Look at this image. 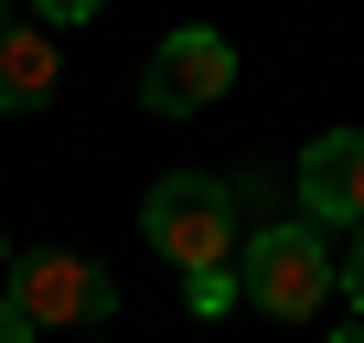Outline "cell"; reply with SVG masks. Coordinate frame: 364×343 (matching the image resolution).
Instances as JSON below:
<instances>
[{
	"label": "cell",
	"instance_id": "6da1fadb",
	"mask_svg": "<svg viewBox=\"0 0 364 343\" xmlns=\"http://www.w3.org/2000/svg\"><path fill=\"white\" fill-rule=\"evenodd\" d=\"M139 236H150L182 279L236 268V194L215 183V172H171V183H150V204H139Z\"/></svg>",
	"mask_w": 364,
	"mask_h": 343
},
{
	"label": "cell",
	"instance_id": "7a4b0ae2",
	"mask_svg": "<svg viewBox=\"0 0 364 343\" xmlns=\"http://www.w3.org/2000/svg\"><path fill=\"white\" fill-rule=\"evenodd\" d=\"M236 290L268 311V322H311L343 279H332V247H321V226H257L247 247H236Z\"/></svg>",
	"mask_w": 364,
	"mask_h": 343
},
{
	"label": "cell",
	"instance_id": "3957f363",
	"mask_svg": "<svg viewBox=\"0 0 364 343\" xmlns=\"http://www.w3.org/2000/svg\"><path fill=\"white\" fill-rule=\"evenodd\" d=\"M11 311L33 322V332H97L107 311H118V290H107V268L97 258H75V247H43V258H11Z\"/></svg>",
	"mask_w": 364,
	"mask_h": 343
},
{
	"label": "cell",
	"instance_id": "277c9868",
	"mask_svg": "<svg viewBox=\"0 0 364 343\" xmlns=\"http://www.w3.org/2000/svg\"><path fill=\"white\" fill-rule=\"evenodd\" d=\"M236 86V43L225 33H171L161 54H150V75H139V97L161 107V118H182V107H215Z\"/></svg>",
	"mask_w": 364,
	"mask_h": 343
},
{
	"label": "cell",
	"instance_id": "5b68a950",
	"mask_svg": "<svg viewBox=\"0 0 364 343\" xmlns=\"http://www.w3.org/2000/svg\"><path fill=\"white\" fill-rule=\"evenodd\" d=\"M300 215L311 226H364V129H321L300 150Z\"/></svg>",
	"mask_w": 364,
	"mask_h": 343
},
{
	"label": "cell",
	"instance_id": "8992f818",
	"mask_svg": "<svg viewBox=\"0 0 364 343\" xmlns=\"http://www.w3.org/2000/svg\"><path fill=\"white\" fill-rule=\"evenodd\" d=\"M54 86H65L54 33H43V22H11V33H0V107H43Z\"/></svg>",
	"mask_w": 364,
	"mask_h": 343
},
{
	"label": "cell",
	"instance_id": "52a82bcc",
	"mask_svg": "<svg viewBox=\"0 0 364 343\" xmlns=\"http://www.w3.org/2000/svg\"><path fill=\"white\" fill-rule=\"evenodd\" d=\"M182 290H193V311H236V300H247L236 268H204V279H182Z\"/></svg>",
	"mask_w": 364,
	"mask_h": 343
},
{
	"label": "cell",
	"instance_id": "ba28073f",
	"mask_svg": "<svg viewBox=\"0 0 364 343\" xmlns=\"http://www.w3.org/2000/svg\"><path fill=\"white\" fill-rule=\"evenodd\" d=\"M332 279H343V290H353V311H364V226H353V247L332 258Z\"/></svg>",
	"mask_w": 364,
	"mask_h": 343
},
{
	"label": "cell",
	"instance_id": "9c48e42d",
	"mask_svg": "<svg viewBox=\"0 0 364 343\" xmlns=\"http://www.w3.org/2000/svg\"><path fill=\"white\" fill-rule=\"evenodd\" d=\"M33 11H43V22H97L107 0H33Z\"/></svg>",
	"mask_w": 364,
	"mask_h": 343
},
{
	"label": "cell",
	"instance_id": "30bf717a",
	"mask_svg": "<svg viewBox=\"0 0 364 343\" xmlns=\"http://www.w3.org/2000/svg\"><path fill=\"white\" fill-rule=\"evenodd\" d=\"M0 343H33V322L11 311V290H0Z\"/></svg>",
	"mask_w": 364,
	"mask_h": 343
},
{
	"label": "cell",
	"instance_id": "8fae6325",
	"mask_svg": "<svg viewBox=\"0 0 364 343\" xmlns=\"http://www.w3.org/2000/svg\"><path fill=\"white\" fill-rule=\"evenodd\" d=\"M332 343H364V311H353V322H343V332H332Z\"/></svg>",
	"mask_w": 364,
	"mask_h": 343
},
{
	"label": "cell",
	"instance_id": "7c38bea8",
	"mask_svg": "<svg viewBox=\"0 0 364 343\" xmlns=\"http://www.w3.org/2000/svg\"><path fill=\"white\" fill-rule=\"evenodd\" d=\"M11 22H22V0H0V33H11Z\"/></svg>",
	"mask_w": 364,
	"mask_h": 343
},
{
	"label": "cell",
	"instance_id": "4fadbf2b",
	"mask_svg": "<svg viewBox=\"0 0 364 343\" xmlns=\"http://www.w3.org/2000/svg\"><path fill=\"white\" fill-rule=\"evenodd\" d=\"M0 279H11V247H0Z\"/></svg>",
	"mask_w": 364,
	"mask_h": 343
}]
</instances>
